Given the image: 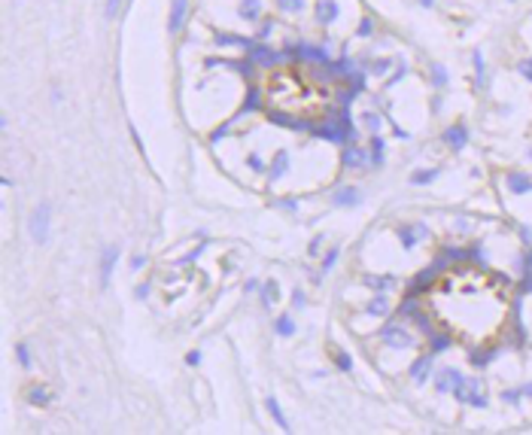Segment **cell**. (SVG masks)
I'll use <instances>...</instances> for the list:
<instances>
[{
	"label": "cell",
	"mask_w": 532,
	"mask_h": 435,
	"mask_svg": "<svg viewBox=\"0 0 532 435\" xmlns=\"http://www.w3.org/2000/svg\"><path fill=\"white\" fill-rule=\"evenodd\" d=\"M30 234L36 244H46L49 241V204H36V210L30 213Z\"/></svg>",
	"instance_id": "1"
},
{
	"label": "cell",
	"mask_w": 532,
	"mask_h": 435,
	"mask_svg": "<svg viewBox=\"0 0 532 435\" xmlns=\"http://www.w3.org/2000/svg\"><path fill=\"white\" fill-rule=\"evenodd\" d=\"M380 341H384L386 347H396V350H404V347L416 344V341H414V335H410L408 329L396 326V323H390V326H384V329H380Z\"/></svg>",
	"instance_id": "2"
},
{
	"label": "cell",
	"mask_w": 532,
	"mask_h": 435,
	"mask_svg": "<svg viewBox=\"0 0 532 435\" xmlns=\"http://www.w3.org/2000/svg\"><path fill=\"white\" fill-rule=\"evenodd\" d=\"M332 201H334V207H356V204H362V192L356 186H340L332 195Z\"/></svg>",
	"instance_id": "3"
},
{
	"label": "cell",
	"mask_w": 532,
	"mask_h": 435,
	"mask_svg": "<svg viewBox=\"0 0 532 435\" xmlns=\"http://www.w3.org/2000/svg\"><path fill=\"white\" fill-rule=\"evenodd\" d=\"M462 380V374L456 368H441L435 374V392H453V386Z\"/></svg>",
	"instance_id": "4"
},
{
	"label": "cell",
	"mask_w": 532,
	"mask_h": 435,
	"mask_svg": "<svg viewBox=\"0 0 532 435\" xmlns=\"http://www.w3.org/2000/svg\"><path fill=\"white\" fill-rule=\"evenodd\" d=\"M444 143H447L450 149H462V146L468 143V128H466V125H450V128L444 131Z\"/></svg>",
	"instance_id": "5"
},
{
	"label": "cell",
	"mask_w": 532,
	"mask_h": 435,
	"mask_svg": "<svg viewBox=\"0 0 532 435\" xmlns=\"http://www.w3.org/2000/svg\"><path fill=\"white\" fill-rule=\"evenodd\" d=\"M505 183H508V189H511L514 195H526V192H532V177H526L523 171H511V174L505 177Z\"/></svg>",
	"instance_id": "6"
},
{
	"label": "cell",
	"mask_w": 532,
	"mask_h": 435,
	"mask_svg": "<svg viewBox=\"0 0 532 435\" xmlns=\"http://www.w3.org/2000/svg\"><path fill=\"white\" fill-rule=\"evenodd\" d=\"M116 262H119V247H106L104 250V262H100V286L110 283V274H112V268H116Z\"/></svg>",
	"instance_id": "7"
},
{
	"label": "cell",
	"mask_w": 532,
	"mask_h": 435,
	"mask_svg": "<svg viewBox=\"0 0 532 435\" xmlns=\"http://www.w3.org/2000/svg\"><path fill=\"white\" fill-rule=\"evenodd\" d=\"M423 234H426V225H423V222H416L414 228H410V225H402V228H398V237H402V247H404V250H410V247L416 244V237H423Z\"/></svg>",
	"instance_id": "8"
},
{
	"label": "cell",
	"mask_w": 532,
	"mask_h": 435,
	"mask_svg": "<svg viewBox=\"0 0 532 435\" xmlns=\"http://www.w3.org/2000/svg\"><path fill=\"white\" fill-rule=\"evenodd\" d=\"M429 368H432V353L429 356H420V359H414V365L408 368V374L416 380V383H423L429 377Z\"/></svg>",
	"instance_id": "9"
},
{
	"label": "cell",
	"mask_w": 532,
	"mask_h": 435,
	"mask_svg": "<svg viewBox=\"0 0 532 435\" xmlns=\"http://www.w3.org/2000/svg\"><path fill=\"white\" fill-rule=\"evenodd\" d=\"M182 19H186V0H174V4H170V16H168V31L176 34L182 28Z\"/></svg>",
	"instance_id": "10"
},
{
	"label": "cell",
	"mask_w": 532,
	"mask_h": 435,
	"mask_svg": "<svg viewBox=\"0 0 532 435\" xmlns=\"http://www.w3.org/2000/svg\"><path fill=\"white\" fill-rule=\"evenodd\" d=\"M250 58H252L256 64H274V61H280V55H277L274 49L262 46V43H252V49H250Z\"/></svg>",
	"instance_id": "11"
},
{
	"label": "cell",
	"mask_w": 532,
	"mask_h": 435,
	"mask_svg": "<svg viewBox=\"0 0 532 435\" xmlns=\"http://www.w3.org/2000/svg\"><path fill=\"white\" fill-rule=\"evenodd\" d=\"M368 316H386L390 313V298H386V292H374V298L368 301Z\"/></svg>",
	"instance_id": "12"
},
{
	"label": "cell",
	"mask_w": 532,
	"mask_h": 435,
	"mask_svg": "<svg viewBox=\"0 0 532 435\" xmlns=\"http://www.w3.org/2000/svg\"><path fill=\"white\" fill-rule=\"evenodd\" d=\"M486 392H484V386H480V380H468V402L466 405H472V408H486Z\"/></svg>",
	"instance_id": "13"
},
{
	"label": "cell",
	"mask_w": 532,
	"mask_h": 435,
	"mask_svg": "<svg viewBox=\"0 0 532 435\" xmlns=\"http://www.w3.org/2000/svg\"><path fill=\"white\" fill-rule=\"evenodd\" d=\"M316 19H320V25H332L338 19V4L334 0H320L316 4Z\"/></svg>",
	"instance_id": "14"
},
{
	"label": "cell",
	"mask_w": 532,
	"mask_h": 435,
	"mask_svg": "<svg viewBox=\"0 0 532 435\" xmlns=\"http://www.w3.org/2000/svg\"><path fill=\"white\" fill-rule=\"evenodd\" d=\"M344 165H347V168H365V165H368L365 149H362V146H347V152H344Z\"/></svg>",
	"instance_id": "15"
},
{
	"label": "cell",
	"mask_w": 532,
	"mask_h": 435,
	"mask_svg": "<svg viewBox=\"0 0 532 435\" xmlns=\"http://www.w3.org/2000/svg\"><path fill=\"white\" fill-rule=\"evenodd\" d=\"M49 399H52V392H49L46 386H40V383H34V386L28 389V402H30V405H36V408H46V405H49Z\"/></svg>",
	"instance_id": "16"
},
{
	"label": "cell",
	"mask_w": 532,
	"mask_h": 435,
	"mask_svg": "<svg viewBox=\"0 0 532 435\" xmlns=\"http://www.w3.org/2000/svg\"><path fill=\"white\" fill-rule=\"evenodd\" d=\"M286 168H289V152H286V149H280V152L274 155L271 168H268V171H271V180H280V177L286 174Z\"/></svg>",
	"instance_id": "17"
},
{
	"label": "cell",
	"mask_w": 532,
	"mask_h": 435,
	"mask_svg": "<svg viewBox=\"0 0 532 435\" xmlns=\"http://www.w3.org/2000/svg\"><path fill=\"white\" fill-rule=\"evenodd\" d=\"M264 405H268V411H271V417H274V423H277L280 429H289V420H286V414H283V408H280V402L274 399V395H268Z\"/></svg>",
	"instance_id": "18"
},
{
	"label": "cell",
	"mask_w": 532,
	"mask_h": 435,
	"mask_svg": "<svg viewBox=\"0 0 532 435\" xmlns=\"http://www.w3.org/2000/svg\"><path fill=\"white\" fill-rule=\"evenodd\" d=\"M216 43H219V46H244V49H252V40H246V37H232V34H216Z\"/></svg>",
	"instance_id": "19"
},
{
	"label": "cell",
	"mask_w": 532,
	"mask_h": 435,
	"mask_svg": "<svg viewBox=\"0 0 532 435\" xmlns=\"http://www.w3.org/2000/svg\"><path fill=\"white\" fill-rule=\"evenodd\" d=\"M362 280H365L371 289H377V292H386V289L396 283V277H392V274H384V277H362Z\"/></svg>",
	"instance_id": "20"
},
{
	"label": "cell",
	"mask_w": 532,
	"mask_h": 435,
	"mask_svg": "<svg viewBox=\"0 0 532 435\" xmlns=\"http://www.w3.org/2000/svg\"><path fill=\"white\" fill-rule=\"evenodd\" d=\"M258 107H262V89H258V86H250L246 104L240 107V113H252V110H258Z\"/></svg>",
	"instance_id": "21"
},
{
	"label": "cell",
	"mask_w": 532,
	"mask_h": 435,
	"mask_svg": "<svg viewBox=\"0 0 532 435\" xmlns=\"http://www.w3.org/2000/svg\"><path fill=\"white\" fill-rule=\"evenodd\" d=\"M277 298H280V286H277V280H268V283H264V289H262V304L271 307Z\"/></svg>",
	"instance_id": "22"
},
{
	"label": "cell",
	"mask_w": 532,
	"mask_h": 435,
	"mask_svg": "<svg viewBox=\"0 0 532 435\" xmlns=\"http://www.w3.org/2000/svg\"><path fill=\"white\" fill-rule=\"evenodd\" d=\"M258 10H262V0H240V19H258Z\"/></svg>",
	"instance_id": "23"
},
{
	"label": "cell",
	"mask_w": 532,
	"mask_h": 435,
	"mask_svg": "<svg viewBox=\"0 0 532 435\" xmlns=\"http://www.w3.org/2000/svg\"><path fill=\"white\" fill-rule=\"evenodd\" d=\"M274 329H277V335H283V338H289V335H295V320L289 313H283V316H277V323H274Z\"/></svg>",
	"instance_id": "24"
},
{
	"label": "cell",
	"mask_w": 532,
	"mask_h": 435,
	"mask_svg": "<svg viewBox=\"0 0 532 435\" xmlns=\"http://www.w3.org/2000/svg\"><path fill=\"white\" fill-rule=\"evenodd\" d=\"M371 165L374 168L384 165V140L380 137H371Z\"/></svg>",
	"instance_id": "25"
},
{
	"label": "cell",
	"mask_w": 532,
	"mask_h": 435,
	"mask_svg": "<svg viewBox=\"0 0 532 435\" xmlns=\"http://www.w3.org/2000/svg\"><path fill=\"white\" fill-rule=\"evenodd\" d=\"M450 347V335H432V341H429V353L435 356V353H444Z\"/></svg>",
	"instance_id": "26"
},
{
	"label": "cell",
	"mask_w": 532,
	"mask_h": 435,
	"mask_svg": "<svg viewBox=\"0 0 532 435\" xmlns=\"http://www.w3.org/2000/svg\"><path fill=\"white\" fill-rule=\"evenodd\" d=\"M435 177H438V171H435V168H426V171H420V174H414L410 183H414V186H426V183H432Z\"/></svg>",
	"instance_id": "27"
},
{
	"label": "cell",
	"mask_w": 532,
	"mask_h": 435,
	"mask_svg": "<svg viewBox=\"0 0 532 435\" xmlns=\"http://www.w3.org/2000/svg\"><path fill=\"white\" fill-rule=\"evenodd\" d=\"M277 7H280L283 13H301L308 4H304V0H277Z\"/></svg>",
	"instance_id": "28"
},
{
	"label": "cell",
	"mask_w": 532,
	"mask_h": 435,
	"mask_svg": "<svg viewBox=\"0 0 532 435\" xmlns=\"http://www.w3.org/2000/svg\"><path fill=\"white\" fill-rule=\"evenodd\" d=\"M432 83H435L438 89L447 86V70H444V64H435V67H432Z\"/></svg>",
	"instance_id": "29"
},
{
	"label": "cell",
	"mask_w": 532,
	"mask_h": 435,
	"mask_svg": "<svg viewBox=\"0 0 532 435\" xmlns=\"http://www.w3.org/2000/svg\"><path fill=\"white\" fill-rule=\"evenodd\" d=\"M301 49H304V55H308V58H314V61H320V64H326V61H328V58H326V52H322L320 46H301Z\"/></svg>",
	"instance_id": "30"
},
{
	"label": "cell",
	"mask_w": 532,
	"mask_h": 435,
	"mask_svg": "<svg viewBox=\"0 0 532 435\" xmlns=\"http://www.w3.org/2000/svg\"><path fill=\"white\" fill-rule=\"evenodd\" d=\"M16 356H18V362H22L24 368H30V350H28V344H24V341L16 347Z\"/></svg>",
	"instance_id": "31"
},
{
	"label": "cell",
	"mask_w": 532,
	"mask_h": 435,
	"mask_svg": "<svg viewBox=\"0 0 532 435\" xmlns=\"http://www.w3.org/2000/svg\"><path fill=\"white\" fill-rule=\"evenodd\" d=\"M334 362H338V368H340V371H350V368H353V359H350V353H344V350H340V353L334 356Z\"/></svg>",
	"instance_id": "32"
},
{
	"label": "cell",
	"mask_w": 532,
	"mask_h": 435,
	"mask_svg": "<svg viewBox=\"0 0 532 435\" xmlns=\"http://www.w3.org/2000/svg\"><path fill=\"white\" fill-rule=\"evenodd\" d=\"M338 256H340V253H338V247L326 253V259H322V274H328V271L334 268V262H338Z\"/></svg>",
	"instance_id": "33"
},
{
	"label": "cell",
	"mask_w": 532,
	"mask_h": 435,
	"mask_svg": "<svg viewBox=\"0 0 532 435\" xmlns=\"http://www.w3.org/2000/svg\"><path fill=\"white\" fill-rule=\"evenodd\" d=\"M371 31H374V19H368V16H365V19L359 22L356 34H359V37H371Z\"/></svg>",
	"instance_id": "34"
},
{
	"label": "cell",
	"mask_w": 532,
	"mask_h": 435,
	"mask_svg": "<svg viewBox=\"0 0 532 435\" xmlns=\"http://www.w3.org/2000/svg\"><path fill=\"white\" fill-rule=\"evenodd\" d=\"M271 31H274V22H271V19H264V22L258 25V40H268Z\"/></svg>",
	"instance_id": "35"
},
{
	"label": "cell",
	"mask_w": 532,
	"mask_h": 435,
	"mask_svg": "<svg viewBox=\"0 0 532 435\" xmlns=\"http://www.w3.org/2000/svg\"><path fill=\"white\" fill-rule=\"evenodd\" d=\"M502 402L517 405V402H520V392H517V389H502Z\"/></svg>",
	"instance_id": "36"
},
{
	"label": "cell",
	"mask_w": 532,
	"mask_h": 435,
	"mask_svg": "<svg viewBox=\"0 0 532 435\" xmlns=\"http://www.w3.org/2000/svg\"><path fill=\"white\" fill-rule=\"evenodd\" d=\"M228 128H232V122H222V125H219V128L210 134V140H213V143H216V140H222V137L228 134Z\"/></svg>",
	"instance_id": "37"
},
{
	"label": "cell",
	"mask_w": 532,
	"mask_h": 435,
	"mask_svg": "<svg viewBox=\"0 0 532 435\" xmlns=\"http://www.w3.org/2000/svg\"><path fill=\"white\" fill-rule=\"evenodd\" d=\"M119 7H122V0H106V19H116Z\"/></svg>",
	"instance_id": "38"
},
{
	"label": "cell",
	"mask_w": 532,
	"mask_h": 435,
	"mask_svg": "<svg viewBox=\"0 0 532 435\" xmlns=\"http://www.w3.org/2000/svg\"><path fill=\"white\" fill-rule=\"evenodd\" d=\"M320 250H322V234H320V237H314V241H310L308 253H310V256H320Z\"/></svg>",
	"instance_id": "39"
},
{
	"label": "cell",
	"mask_w": 532,
	"mask_h": 435,
	"mask_svg": "<svg viewBox=\"0 0 532 435\" xmlns=\"http://www.w3.org/2000/svg\"><path fill=\"white\" fill-rule=\"evenodd\" d=\"M198 362H201V353L198 350H188L186 353V365H198Z\"/></svg>",
	"instance_id": "40"
},
{
	"label": "cell",
	"mask_w": 532,
	"mask_h": 435,
	"mask_svg": "<svg viewBox=\"0 0 532 435\" xmlns=\"http://www.w3.org/2000/svg\"><path fill=\"white\" fill-rule=\"evenodd\" d=\"M246 162H250V168H252V171H264V165H262V158H258V155H250Z\"/></svg>",
	"instance_id": "41"
},
{
	"label": "cell",
	"mask_w": 532,
	"mask_h": 435,
	"mask_svg": "<svg viewBox=\"0 0 532 435\" xmlns=\"http://www.w3.org/2000/svg\"><path fill=\"white\" fill-rule=\"evenodd\" d=\"M143 265H146V256H134L131 259V271H140Z\"/></svg>",
	"instance_id": "42"
},
{
	"label": "cell",
	"mask_w": 532,
	"mask_h": 435,
	"mask_svg": "<svg viewBox=\"0 0 532 435\" xmlns=\"http://www.w3.org/2000/svg\"><path fill=\"white\" fill-rule=\"evenodd\" d=\"M365 122H368V128H371V131H377V125H380L374 113H365Z\"/></svg>",
	"instance_id": "43"
},
{
	"label": "cell",
	"mask_w": 532,
	"mask_h": 435,
	"mask_svg": "<svg viewBox=\"0 0 532 435\" xmlns=\"http://www.w3.org/2000/svg\"><path fill=\"white\" fill-rule=\"evenodd\" d=\"M517 70H520V73H523L526 79H532V64H529V61H523V64H520Z\"/></svg>",
	"instance_id": "44"
},
{
	"label": "cell",
	"mask_w": 532,
	"mask_h": 435,
	"mask_svg": "<svg viewBox=\"0 0 532 435\" xmlns=\"http://www.w3.org/2000/svg\"><path fill=\"white\" fill-rule=\"evenodd\" d=\"M134 292H137V298H146V295H149V286H146V283H143V286H137V289H134Z\"/></svg>",
	"instance_id": "45"
},
{
	"label": "cell",
	"mask_w": 532,
	"mask_h": 435,
	"mask_svg": "<svg viewBox=\"0 0 532 435\" xmlns=\"http://www.w3.org/2000/svg\"><path fill=\"white\" fill-rule=\"evenodd\" d=\"M292 301H295V307H304V292H295Z\"/></svg>",
	"instance_id": "46"
},
{
	"label": "cell",
	"mask_w": 532,
	"mask_h": 435,
	"mask_svg": "<svg viewBox=\"0 0 532 435\" xmlns=\"http://www.w3.org/2000/svg\"><path fill=\"white\" fill-rule=\"evenodd\" d=\"M386 67H390V61H384V58L374 61V70H386Z\"/></svg>",
	"instance_id": "47"
},
{
	"label": "cell",
	"mask_w": 532,
	"mask_h": 435,
	"mask_svg": "<svg viewBox=\"0 0 532 435\" xmlns=\"http://www.w3.org/2000/svg\"><path fill=\"white\" fill-rule=\"evenodd\" d=\"M520 392H523V395H532V380H529V383H523V386H520Z\"/></svg>",
	"instance_id": "48"
},
{
	"label": "cell",
	"mask_w": 532,
	"mask_h": 435,
	"mask_svg": "<svg viewBox=\"0 0 532 435\" xmlns=\"http://www.w3.org/2000/svg\"><path fill=\"white\" fill-rule=\"evenodd\" d=\"M420 4H423V7H432V0H420Z\"/></svg>",
	"instance_id": "49"
},
{
	"label": "cell",
	"mask_w": 532,
	"mask_h": 435,
	"mask_svg": "<svg viewBox=\"0 0 532 435\" xmlns=\"http://www.w3.org/2000/svg\"><path fill=\"white\" fill-rule=\"evenodd\" d=\"M529 64H532V61H529Z\"/></svg>",
	"instance_id": "50"
}]
</instances>
